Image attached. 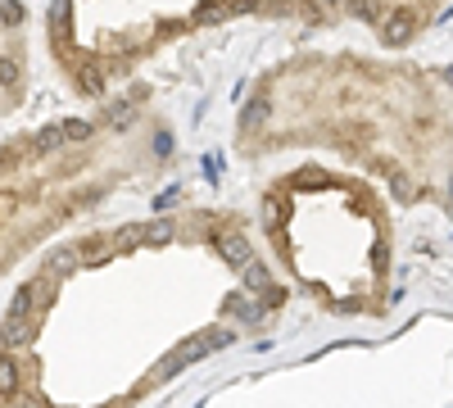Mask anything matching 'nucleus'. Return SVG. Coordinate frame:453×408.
<instances>
[{"label": "nucleus", "instance_id": "f257e3e1", "mask_svg": "<svg viewBox=\"0 0 453 408\" xmlns=\"http://www.w3.org/2000/svg\"><path fill=\"white\" fill-rule=\"evenodd\" d=\"M222 345H232V331H204V336H191L181 350H173L164 358V377H173L177 367H186V363H200L209 350H222Z\"/></svg>", "mask_w": 453, "mask_h": 408}, {"label": "nucleus", "instance_id": "f03ea898", "mask_svg": "<svg viewBox=\"0 0 453 408\" xmlns=\"http://www.w3.org/2000/svg\"><path fill=\"white\" fill-rule=\"evenodd\" d=\"M418 14L412 10H395V14H386L381 19V42H390V46H403V42H412V32H418Z\"/></svg>", "mask_w": 453, "mask_h": 408}, {"label": "nucleus", "instance_id": "7ed1b4c3", "mask_svg": "<svg viewBox=\"0 0 453 408\" xmlns=\"http://www.w3.org/2000/svg\"><path fill=\"white\" fill-rule=\"evenodd\" d=\"M32 318L27 313H10L5 318V327H0V345H5V350H23L27 341H32Z\"/></svg>", "mask_w": 453, "mask_h": 408}, {"label": "nucleus", "instance_id": "20e7f679", "mask_svg": "<svg viewBox=\"0 0 453 408\" xmlns=\"http://www.w3.org/2000/svg\"><path fill=\"white\" fill-rule=\"evenodd\" d=\"M213 241H218V254H222L232 268H245L250 258H254V254H250V241H245V236H236V232H218Z\"/></svg>", "mask_w": 453, "mask_h": 408}, {"label": "nucleus", "instance_id": "39448f33", "mask_svg": "<svg viewBox=\"0 0 453 408\" xmlns=\"http://www.w3.org/2000/svg\"><path fill=\"white\" fill-rule=\"evenodd\" d=\"M64 141H68V136H64V123H59V127H42V132H36V141H32V150L46 155V150H59Z\"/></svg>", "mask_w": 453, "mask_h": 408}, {"label": "nucleus", "instance_id": "423d86ee", "mask_svg": "<svg viewBox=\"0 0 453 408\" xmlns=\"http://www.w3.org/2000/svg\"><path fill=\"white\" fill-rule=\"evenodd\" d=\"M173 218H155V222H150V227H145V245H168L173 241Z\"/></svg>", "mask_w": 453, "mask_h": 408}, {"label": "nucleus", "instance_id": "0eeeda50", "mask_svg": "<svg viewBox=\"0 0 453 408\" xmlns=\"http://www.w3.org/2000/svg\"><path fill=\"white\" fill-rule=\"evenodd\" d=\"M0 395H5V399L19 395V367L10 358H0Z\"/></svg>", "mask_w": 453, "mask_h": 408}, {"label": "nucleus", "instance_id": "6e6552de", "mask_svg": "<svg viewBox=\"0 0 453 408\" xmlns=\"http://www.w3.org/2000/svg\"><path fill=\"white\" fill-rule=\"evenodd\" d=\"M226 313H236V318H245V322H263V304H245L241 295H232V300H226Z\"/></svg>", "mask_w": 453, "mask_h": 408}, {"label": "nucleus", "instance_id": "1a4fd4ad", "mask_svg": "<svg viewBox=\"0 0 453 408\" xmlns=\"http://www.w3.org/2000/svg\"><path fill=\"white\" fill-rule=\"evenodd\" d=\"M104 87V64H82V91H100Z\"/></svg>", "mask_w": 453, "mask_h": 408}, {"label": "nucleus", "instance_id": "9d476101", "mask_svg": "<svg viewBox=\"0 0 453 408\" xmlns=\"http://www.w3.org/2000/svg\"><path fill=\"white\" fill-rule=\"evenodd\" d=\"M136 245H145V222H136V227L119 232V241H113V250H136Z\"/></svg>", "mask_w": 453, "mask_h": 408}, {"label": "nucleus", "instance_id": "9b49d317", "mask_svg": "<svg viewBox=\"0 0 453 408\" xmlns=\"http://www.w3.org/2000/svg\"><path fill=\"white\" fill-rule=\"evenodd\" d=\"M232 10H236V5H204V10H196V23H200V27H204V23H222Z\"/></svg>", "mask_w": 453, "mask_h": 408}, {"label": "nucleus", "instance_id": "f8f14e48", "mask_svg": "<svg viewBox=\"0 0 453 408\" xmlns=\"http://www.w3.org/2000/svg\"><path fill=\"white\" fill-rule=\"evenodd\" d=\"M263 227H281V200L277 196H268V200H263Z\"/></svg>", "mask_w": 453, "mask_h": 408}, {"label": "nucleus", "instance_id": "ddd939ff", "mask_svg": "<svg viewBox=\"0 0 453 408\" xmlns=\"http://www.w3.org/2000/svg\"><path fill=\"white\" fill-rule=\"evenodd\" d=\"M64 27H68V0H55L50 5V32L64 36Z\"/></svg>", "mask_w": 453, "mask_h": 408}, {"label": "nucleus", "instance_id": "4468645a", "mask_svg": "<svg viewBox=\"0 0 453 408\" xmlns=\"http://www.w3.org/2000/svg\"><path fill=\"white\" fill-rule=\"evenodd\" d=\"M354 14L367 23H381V0H354Z\"/></svg>", "mask_w": 453, "mask_h": 408}, {"label": "nucleus", "instance_id": "2eb2a0df", "mask_svg": "<svg viewBox=\"0 0 453 408\" xmlns=\"http://www.w3.org/2000/svg\"><path fill=\"white\" fill-rule=\"evenodd\" d=\"M64 136H68V141H87V136H91V123H82V119H64Z\"/></svg>", "mask_w": 453, "mask_h": 408}, {"label": "nucleus", "instance_id": "dca6fc26", "mask_svg": "<svg viewBox=\"0 0 453 408\" xmlns=\"http://www.w3.org/2000/svg\"><path fill=\"white\" fill-rule=\"evenodd\" d=\"M104 250H109V245H104V241H100V236H87V241H82V245H78V254H82V258H91V264H96V258H100V254H104Z\"/></svg>", "mask_w": 453, "mask_h": 408}, {"label": "nucleus", "instance_id": "f3484780", "mask_svg": "<svg viewBox=\"0 0 453 408\" xmlns=\"http://www.w3.org/2000/svg\"><path fill=\"white\" fill-rule=\"evenodd\" d=\"M241 273H245V281L258 286V290H263V286H273V281H268V268H258V264H245Z\"/></svg>", "mask_w": 453, "mask_h": 408}, {"label": "nucleus", "instance_id": "a211bd4d", "mask_svg": "<svg viewBox=\"0 0 453 408\" xmlns=\"http://www.w3.org/2000/svg\"><path fill=\"white\" fill-rule=\"evenodd\" d=\"M286 304V290L281 286H263V309H281Z\"/></svg>", "mask_w": 453, "mask_h": 408}, {"label": "nucleus", "instance_id": "6ab92c4d", "mask_svg": "<svg viewBox=\"0 0 453 408\" xmlns=\"http://www.w3.org/2000/svg\"><path fill=\"white\" fill-rule=\"evenodd\" d=\"M263 119H268V100H250V109H245V123H263Z\"/></svg>", "mask_w": 453, "mask_h": 408}, {"label": "nucleus", "instance_id": "aec40b11", "mask_svg": "<svg viewBox=\"0 0 453 408\" xmlns=\"http://www.w3.org/2000/svg\"><path fill=\"white\" fill-rule=\"evenodd\" d=\"M19 82V64L14 59H0V87H14Z\"/></svg>", "mask_w": 453, "mask_h": 408}, {"label": "nucleus", "instance_id": "412c9836", "mask_svg": "<svg viewBox=\"0 0 453 408\" xmlns=\"http://www.w3.org/2000/svg\"><path fill=\"white\" fill-rule=\"evenodd\" d=\"M0 19H5V23H23V5H19V0H5V5H0Z\"/></svg>", "mask_w": 453, "mask_h": 408}, {"label": "nucleus", "instance_id": "4be33fe9", "mask_svg": "<svg viewBox=\"0 0 453 408\" xmlns=\"http://www.w3.org/2000/svg\"><path fill=\"white\" fill-rule=\"evenodd\" d=\"M449 82H453V68H449Z\"/></svg>", "mask_w": 453, "mask_h": 408}, {"label": "nucleus", "instance_id": "5701e85b", "mask_svg": "<svg viewBox=\"0 0 453 408\" xmlns=\"http://www.w3.org/2000/svg\"><path fill=\"white\" fill-rule=\"evenodd\" d=\"M449 196H453V181H449Z\"/></svg>", "mask_w": 453, "mask_h": 408}, {"label": "nucleus", "instance_id": "b1692460", "mask_svg": "<svg viewBox=\"0 0 453 408\" xmlns=\"http://www.w3.org/2000/svg\"><path fill=\"white\" fill-rule=\"evenodd\" d=\"M326 5H335V0H326Z\"/></svg>", "mask_w": 453, "mask_h": 408}]
</instances>
